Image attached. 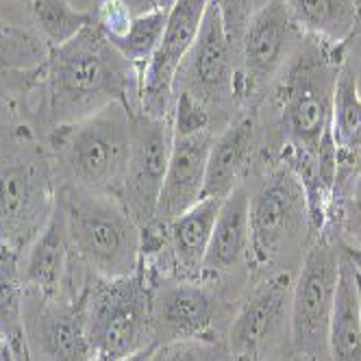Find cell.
<instances>
[{"label":"cell","instance_id":"9","mask_svg":"<svg viewBox=\"0 0 361 361\" xmlns=\"http://www.w3.org/2000/svg\"><path fill=\"white\" fill-rule=\"evenodd\" d=\"M57 192L42 154H11L0 164V242L33 244L55 212Z\"/></svg>","mask_w":361,"mask_h":361},{"label":"cell","instance_id":"11","mask_svg":"<svg viewBox=\"0 0 361 361\" xmlns=\"http://www.w3.org/2000/svg\"><path fill=\"white\" fill-rule=\"evenodd\" d=\"M209 5L212 0H176L172 5L161 44L140 76L137 111L152 118L172 116L178 70L198 39Z\"/></svg>","mask_w":361,"mask_h":361},{"label":"cell","instance_id":"2","mask_svg":"<svg viewBox=\"0 0 361 361\" xmlns=\"http://www.w3.org/2000/svg\"><path fill=\"white\" fill-rule=\"evenodd\" d=\"M39 124L48 133L124 102L137 109L140 74L116 46L90 24L74 39L50 48L42 76Z\"/></svg>","mask_w":361,"mask_h":361},{"label":"cell","instance_id":"33","mask_svg":"<svg viewBox=\"0 0 361 361\" xmlns=\"http://www.w3.org/2000/svg\"><path fill=\"white\" fill-rule=\"evenodd\" d=\"M3 348L7 350V355H9L11 361H33L27 342H20V344H13V346H5V344H3Z\"/></svg>","mask_w":361,"mask_h":361},{"label":"cell","instance_id":"20","mask_svg":"<svg viewBox=\"0 0 361 361\" xmlns=\"http://www.w3.org/2000/svg\"><path fill=\"white\" fill-rule=\"evenodd\" d=\"M70 235L63 209L59 202L55 212L50 214L48 222L39 231V235L33 240L27 259V274L24 281L27 286L44 300L61 298V290L66 283L68 266H70Z\"/></svg>","mask_w":361,"mask_h":361},{"label":"cell","instance_id":"26","mask_svg":"<svg viewBox=\"0 0 361 361\" xmlns=\"http://www.w3.org/2000/svg\"><path fill=\"white\" fill-rule=\"evenodd\" d=\"M333 142L338 146V157L350 150L361 133V90L357 74L346 63L340 70L333 94V120H331Z\"/></svg>","mask_w":361,"mask_h":361},{"label":"cell","instance_id":"27","mask_svg":"<svg viewBox=\"0 0 361 361\" xmlns=\"http://www.w3.org/2000/svg\"><path fill=\"white\" fill-rule=\"evenodd\" d=\"M166 20H168V11H152V13L135 16L131 20L128 31L122 37L111 42L118 53L137 70L140 76L144 68L150 63L152 55L157 53L161 37H164Z\"/></svg>","mask_w":361,"mask_h":361},{"label":"cell","instance_id":"6","mask_svg":"<svg viewBox=\"0 0 361 361\" xmlns=\"http://www.w3.org/2000/svg\"><path fill=\"white\" fill-rule=\"evenodd\" d=\"M342 248L322 228L309 246L292 288L290 342L300 361H331L329 326L338 292Z\"/></svg>","mask_w":361,"mask_h":361},{"label":"cell","instance_id":"30","mask_svg":"<svg viewBox=\"0 0 361 361\" xmlns=\"http://www.w3.org/2000/svg\"><path fill=\"white\" fill-rule=\"evenodd\" d=\"M216 7L220 9V16L224 20V27H226V33L231 37L235 46V53H238V44H240V37L246 29V24L252 16V0H214Z\"/></svg>","mask_w":361,"mask_h":361},{"label":"cell","instance_id":"13","mask_svg":"<svg viewBox=\"0 0 361 361\" xmlns=\"http://www.w3.org/2000/svg\"><path fill=\"white\" fill-rule=\"evenodd\" d=\"M214 140V128H204V131L190 135H174L164 188L159 194L157 220H154L152 233L142 238L144 257L166 246V226L202 200L204 174H207V159Z\"/></svg>","mask_w":361,"mask_h":361},{"label":"cell","instance_id":"28","mask_svg":"<svg viewBox=\"0 0 361 361\" xmlns=\"http://www.w3.org/2000/svg\"><path fill=\"white\" fill-rule=\"evenodd\" d=\"M135 16L126 7L124 0H98L94 11V24L109 42L122 37Z\"/></svg>","mask_w":361,"mask_h":361},{"label":"cell","instance_id":"35","mask_svg":"<svg viewBox=\"0 0 361 361\" xmlns=\"http://www.w3.org/2000/svg\"><path fill=\"white\" fill-rule=\"evenodd\" d=\"M154 348H157V344H152V346H148V348H144V350H137V353H133V355H126V357L111 359V361H148Z\"/></svg>","mask_w":361,"mask_h":361},{"label":"cell","instance_id":"7","mask_svg":"<svg viewBox=\"0 0 361 361\" xmlns=\"http://www.w3.org/2000/svg\"><path fill=\"white\" fill-rule=\"evenodd\" d=\"M312 226L307 192L294 170L281 161L250 194V250L257 266L272 264Z\"/></svg>","mask_w":361,"mask_h":361},{"label":"cell","instance_id":"32","mask_svg":"<svg viewBox=\"0 0 361 361\" xmlns=\"http://www.w3.org/2000/svg\"><path fill=\"white\" fill-rule=\"evenodd\" d=\"M133 16H144L152 11H170L176 0H124Z\"/></svg>","mask_w":361,"mask_h":361},{"label":"cell","instance_id":"5","mask_svg":"<svg viewBox=\"0 0 361 361\" xmlns=\"http://www.w3.org/2000/svg\"><path fill=\"white\" fill-rule=\"evenodd\" d=\"M152 288L144 266L122 279L94 276L79 305L96 361H111L157 344L152 335Z\"/></svg>","mask_w":361,"mask_h":361},{"label":"cell","instance_id":"39","mask_svg":"<svg viewBox=\"0 0 361 361\" xmlns=\"http://www.w3.org/2000/svg\"><path fill=\"white\" fill-rule=\"evenodd\" d=\"M27 3H29V0H27Z\"/></svg>","mask_w":361,"mask_h":361},{"label":"cell","instance_id":"31","mask_svg":"<svg viewBox=\"0 0 361 361\" xmlns=\"http://www.w3.org/2000/svg\"><path fill=\"white\" fill-rule=\"evenodd\" d=\"M342 220H344L346 235L350 238L348 244L361 246V170L355 174L348 198L344 200Z\"/></svg>","mask_w":361,"mask_h":361},{"label":"cell","instance_id":"15","mask_svg":"<svg viewBox=\"0 0 361 361\" xmlns=\"http://www.w3.org/2000/svg\"><path fill=\"white\" fill-rule=\"evenodd\" d=\"M218 302L207 288L178 279L152 288V335L157 344L207 340Z\"/></svg>","mask_w":361,"mask_h":361},{"label":"cell","instance_id":"10","mask_svg":"<svg viewBox=\"0 0 361 361\" xmlns=\"http://www.w3.org/2000/svg\"><path fill=\"white\" fill-rule=\"evenodd\" d=\"M172 140V116L152 118L137 109L133 111L131 154H128L120 202L140 226L142 238L152 233L154 220H157V204L168 170Z\"/></svg>","mask_w":361,"mask_h":361},{"label":"cell","instance_id":"17","mask_svg":"<svg viewBox=\"0 0 361 361\" xmlns=\"http://www.w3.org/2000/svg\"><path fill=\"white\" fill-rule=\"evenodd\" d=\"M50 57V46L35 27L0 18V98L35 92Z\"/></svg>","mask_w":361,"mask_h":361},{"label":"cell","instance_id":"1","mask_svg":"<svg viewBox=\"0 0 361 361\" xmlns=\"http://www.w3.org/2000/svg\"><path fill=\"white\" fill-rule=\"evenodd\" d=\"M344 66L342 50L307 37L296 46L276 81L283 159L307 192L312 226L331 218L338 192V146L333 142V94Z\"/></svg>","mask_w":361,"mask_h":361},{"label":"cell","instance_id":"18","mask_svg":"<svg viewBox=\"0 0 361 361\" xmlns=\"http://www.w3.org/2000/svg\"><path fill=\"white\" fill-rule=\"evenodd\" d=\"M257 148V122L255 116L242 114L216 135L204 174L202 198H226L235 188L246 183Z\"/></svg>","mask_w":361,"mask_h":361},{"label":"cell","instance_id":"3","mask_svg":"<svg viewBox=\"0 0 361 361\" xmlns=\"http://www.w3.org/2000/svg\"><path fill=\"white\" fill-rule=\"evenodd\" d=\"M76 257L100 279H122L144 266L142 231L120 198L76 183L57 192Z\"/></svg>","mask_w":361,"mask_h":361},{"label":"cell","instance_id":"8","mask_svg":"<svg viewBox=\"0 0 361 361\" xmlns=\"http://www.w3.org/2000/svg\"><path fill=\"white\" fill-rule=\"evenodd\" d=\"M298 37L300 29L286 0H268L252 11L235 53V102L252 105L262 90L281 74L300 44Z\"/></svg>","mask_w":361,"mask_h":361},{"label":"cell","instance_id":"29","mask_svg":"<svg viewBox=\"0 0 361 361\" xmlns=\"http://www.w3.org/2000/svg\"><path fill=\"white\" fill-rule=\"evenodd\" d=\"M148 361H222V357L207 344V340H190L157 344Z\"/></svg>","mask_w":361,"mask_h":361},{"label":"cell","instance_id":"12","mask_svg":"<svg viewBox=\"0 0 361 361\" xmlns=\"http://www.w3.org/2000/svg\"><path fill=\"white\" fill-rule=\"evenodd\" d=\"M235 46L231 42L220 9L212 0L204 13L196 44L178 70L174 94L188 92L198 98L209 114L224 111L235 102ZM216 120V116H214Z\"/></svg>","mask_w":361,"mask_h":361},{"label":"cell","instance_id":"4","mask_svg":"<svg viewBox=\"0 0 361 361\" xmlns=\"http://www.w3.org/2000/svg\"><path fill=\"white\" fill-rule=\"evenodd\" d=\"M135 107L111 102L94 116L48 133V146L76 185L120 198L131 154Z\"/></svg>","mask_w":361,"mask_h":361},{"label":"cell","instance_id":"21","mask_svg":"<svg viewBox=\"0 0 361 361\" xmlns=\"http://www.w3.org/2000/svg\"><path fill=\"white\" fill-rule=\"evenodd\" d=\"M224 198H202L166 226V244L178 279L202 276V259L212 242L216 218Z\"/></svg>","mask_w":361,"mask_h":361},{"label":"cell","instance_id":"16","mask_svg":"<svg viewBox=\"0 0 361 361\" xmlns=\"http://www.w3.org/2000/svg\"><path fill=\"white\" fill-rule=\"evenodd\" d=\"M24 331L33 361H96L79 300L39 298L31 318H24Z\"/></svg>","mask_w":361,"mask_h":361},{"label":"cell","instance_id":"34","mask_svg":"<svg viewBox=\"0 0 361 361\" xmlns=\"http://www.w3.org/2000/svg\"><path fill=\"white\" fill-rule=\"evenodd\" d=\"M340 248H342V252H344V257L346 259L353 264V268H355V272L361 276V246H355V244H340Z\"/></svg>","mask_w":361,"mask_h":361},{"label":"cell","instance_id":"25","mask_svg":"<svg viewBox=\"0 0 361 361\" xmlns=\"http://www.w3.org/2000/svg\"><path fill=\"white\" fill-rule=\"evenodd\" d=\"M29 13L50 48L63 46L94 24V13L72 7L68 0H29Z\"/></svg>","mask_w":361,"mask_h":361},{"label":"cell","instance_id":"23","mask_svg":"<svg viewBox=\"0 0 361 361\" xmlns=\"http://www.w3.org/2000/svg\"><path fill=\"white\" fill-rule=\"evenodd\" d=\"M331 361H361V320L357 300V274L342 252L338 292L329 326Z\"/></svg>","mask_w":361,"mask_h":361},{"label":"cell","instance_id":"19","mask_svg":"<svg viewBox=\"0 0 361 361\" xmlns=\"http://www.w3.org/2000/svg\"><path fill=\"white\" fill-rule=\"evenodd\" d=\"M250 250V192L242 183L231 192L216 218L212 242L202 259V274L222 276L238 268Z\"/></svg>","mask_w":361,"mask_h":361},{"label":"cell","instance_id":"38","mask_svg":"<svg viewBox=\"0 0 361 361\" xmlns=\"http://www.w3.org/2000/svg\"><path fill=\"white\" fill-rule=\"evenodd\" d=\"M0 346H3V340H0Z\"/></svg>","mask_w":361,"mask_h":361},{"label":"cell","instance_id":"24","mask_svg":"<svg viewBox=\"0 0 361 361\" xmlns=\"http://www.w3.org/2000/svg\"><path fill=\"white\" fill-rule=\"evenodd\" d=\"M20 270V248L0 242V340L5 346L27 342L24 312L27 286Z\"/></svg>","mask_w":361,"mask_h":361},{"label":"cell","instance_id":"14","mask_svg":"<svg viewBox=\"0 0 361 361\" xmlns=\"http://www.w3.org/2000/svg\"><path fill=\"white\" fill-rule=\"evenodd\" d=\"M292 288V276L279 272L246 298L228 333L233 361H262L266 346L276 340L286 320L290 322Z\"/></svg>","mask_w":361,"mask_h":361},{"label":"cell","instance_id":"22","mask_svg":"<svg viewBox=\"0 0 361 361\" xmlns=\"http://www.w3.org/2000/svg\"><path fill=\"white\" fill-rule=\"evenodd\" d=\"M286 5L307 37L340 50H344L361 24L355 0H286Z\"/></svg>","mask_w":361,"mask_h":361},{"label":"cell","instance_id":"36","mask_svg":"<svg viewBox=\"0 0 361 361\" xmlns=\"http://www.w3.org/2000/svg\"><path fill=\"white\" fill-rule=\"evenodd\" d=\"M357 300H359V320H361V276L359 274H357Z\"/></svg>","mask_w":361,"mask_h":361},{"label":"cell","instance_id":"37","mask_svg":"<svg viewBox=\"0 0 361 361\" xmlns=\"http://www.w3.org/2000/svg\"><path fill=\"white\" fill-rule=\"evenodd\" d=\"M0 350H3V361H11V359H9V355H7V350H5L3 346H0Z\"/></svg>","mask_w":361,"mask_h":361}]
</instances>
